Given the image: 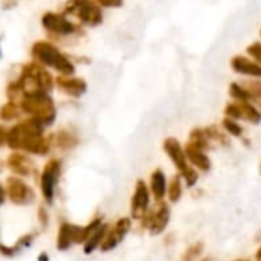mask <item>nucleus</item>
Here are the masks:
<instances>
[{"label":"nucleus","instance_id":"f257e3e1","mask_svg":"<svg viewBox=\"0 0 261 261\" xmlns=\"http://www.w3.org/2000/svg\"><path fill=\"white\" fill-rule=\"evenodd\" d=\"M44 125L28 118L8 130L6 145L15 151H26L29 154L44 156L50 150V138L44 136Z\"/></svg>","mask_w":261,"mask_h":261},{"label":"nucleus","instance_id":"f03ea898","mask_svg":"<svg viewBox=\"0 0 261 261\" xmlns=\"http://www.w3.org/2000/svg\"><path fill=\"white\" fill-rule=\"evenodd\" d=\"M31 57H32V61L41 64L46 69H52V70L58 72V75H61V76H73L75 75L73 61L47 40L35 41L31 46Z\"/></svg>","mask_w":261,"mask_h":261},{"label":"nucleus","instance_id":"7ed1b4c3","mask_svg":"<svg viewBox=\"0 0 261 261\" xmlns=\"http://www.w3.org/2000/svg\"><path fill=\"white\" fill-rule=\"evenodd\" d=\"M12 83L18 87L21 96L26 93H34V92L50 93L55 86V80L50 75V72L35 61L26 63L21 67L18 78Z\"/></svg>","mask_w":261,"mask_h":261},{"label":"nucleus","instance_id":"20e7f679","mask_svg":"<svg viewBox=\"0 0 261 261\" xmlns=\"http://www.w3.org/2000/svg\"><path fill=\"white\" fill-rule=\"evenodd\" d=\"M21 113H26L29 118L38 121L44 127H49L55 122L57 109L50 93L46 92H34L26 93L18 101Z\"/></svg>","mask_w":261,"mask_h":261},{"label":"nucleus","instance_id":"39448f33","mask_svg":"<svg viewBox=\"0 0 261 261\" xmlns=\"http://www.w3.org/2000/svg\"><path fill=\"white\" fill-rule=\"evenodd\" d=\"M63 12L67 17H75L83 26L87 28H96L104 21L102 8L95 0H67Z\"/></svg>","mask_w":261,"mask_h":261},{"label":"nucleus","instance_id":"423d86ee","mask_svg":"<svg viewBox=\"0 0 261 261\" xmlns=\"http://www.w3.org/2000/svg\"><path fill=\"white\" fill-rule=\"evenodd\" d=\"M164 150L168 154V158L171 159V162L176 167V170L179 171V174L182 176V179L185 180L187 187H190V188L194 187L199 180V173L191 164H188L185 150L180 145V142L176 138H167L164 141Z\"/></svg>","mask_w":261,"mask_h":261},{"label":"nucleus","instance_id":"0eeeda50","mask_svg":"<svg viewBox=\"0 0 261 261\" xmlns=\"http://www.w3.org/2000/svg\"><path fill=\"white\" fill-rule=\"evenodd\" d=\"M41 26L47 34L57 37H70L78 32V26L64 12H44L41 15Z\"/></svg>","mask_w":261,"mask_h":261},{"label":"nucleus","instance_id":"6e6552de","mask_svg":"<svg viewBox=\"0 0 261 261\" xmlns=\"http://www.w3.org/2000/svg\"><path fill=\"white\" fill-rule=\"evenodd\" d=\"M60 174H61V162L58 159H50L41 171L40 188H41L43 199L47 205L54 203L55 188H57V184L60 180Z\"/></svg>","mask_w":261,"mask_h":261},{"label":"nucleus","instance_id":"1a4fd4ad","mask_svg":"<svg viewBox=\"0 0 261 261\" xmlns=\"http://www.w3.org/2000/svg\"><path fill=\"white\" fill-rule=\"evenodd\" d=\"M6 194L9 200L18 206L29 205L35 200V194L32 188L26 182H23V179L17 176H11L6 179Z\"/></svg>","mask_w":261,"mask_h":261},{"label":"nucleus","instance_id":"9d476101","mask_svg":"<svg viewBox=\"0 0 261 261\" xmlns=\"http://www.w3.org/2000/svg\"><path fill=\"white\" fill-rule=\"evenodd\" d=\"M148 210H150V188L144 180H138L135 185V193L130 205L132 217L141 220Z\"/></svg>","mask_w":261,"mask_h":261},{"label":"nucleus","instance_id":"9b49d317","mask_svg":"<svg viewBox=\"0 0 261 261\" xmlns=\"http://www.w3.org/2000/svg\"><path fill=\"white\" fill-rule=\"evenodd\" d=\"M231 69L243 75L246 78H255V80H261V66L254 61L251 57L246 55H234L229 61Z\"/></svg>","mask_w":261,"mask_h":261},{"label":"nucleus","instance_id":"f8f14e48","mask_svg":"<svg viewBox=\"0 0 261 261\" xmlns=\"http://www.w3.org/2000/svg\"><path fill=\"white\" fill-rule=\"evenodd\" d=\"M55 86L58 87L60 92L70 98H81L87 92V83L83 78L78 76H61L55 80Z\"/></svg>","mask_w":261,"mask_h":261},{"label":"nucleus","instance_id":"ddd939ff","mask_svg":"<svg viewBox=\"0 0 261 261\" xmlns=\"http://www.w3.org/2000/svg\"><path fill=\"white\" fill-rule=\"evenodd\" d=\"M6 162H8L9 170L14 174L21 176V177H29V176H32L37 171V168L32 164V161L28 156H24L23 153H18V151L9 154Z\"/></svg>","mask_w":261,"mask_h":261},{"label":"nucleus","instance_id":"4468645a","mask_svg":"<svg viewBox=\"0 0 261 261\" xmlns=\"http://www.w3.org/2000/svg\"><path fill=\"white\" fill-rule=\"evenodd\" d=\"M170 217H171L170 206L167 203L161 202L158 210L153 214V220H151V225L148 228V232L151 236H159L161 232H164L167 225H168V222H170Z\"/></svg>","mask_w":261,"mask_h":261},{"label":"nucleus","instance_id":"2eb2a0df","mask_svg":"<svg viewBox=\"0 0 261 261\" xmlns=\"http://www.w3.org/2000/svg\"><path fill=\"white\" fill-rule=\"evenodd\" d=\"M184 150H185L187 161L194 168H197L200 171H205V173L211 170V159L206 154V151H202V150H199V148H196V147H193L190 144H187Z\"/></svg>","mask_w":261,"mask_h":261},{"label":"nucleus","instance_id":"dca6fc26","mask_svg":"<svg viewBox=\"0 0 261 261\" xmlns=\"http://www.w3.org/2000/svg\"><path fill=\"white\" fill-rule=\"evenodd\" d=\"M167 190H168V184H167L165 173L159 168L154 170L150 176V191H151V194L158 203H161L164 200Z\"/></svg>","mask_w":261,"mask_h":261},{"label":"nucleus","instance_id":"f3484780","mask_svg":"<svg viewBox=\"0 0 261 261\" xmlns=\"http://www.w3.org/2000/svg\"><path fill=\"white\" fill-rule=\"evenodd\" d=\"M75 245V237H73V225L70 223H63L58 229V237H57V248L58 251H67L70 246Z\"/></svg>","mask_w":261,"mask_h":261},{"label":"nucleus","instance_id":"a211bd4d","mask_svg":"<svg viewBox=\"0 0 261 261\" xmlns=\"http://www.w3.org/2000/svg\"><path fill=\"white\" fill-rule=\"evenodd\" d=\"M107 231H109V225H106V223H102L87 240H86V243H84V254L86 255H90L93 251H96L99 246H101V243H102V240H104V237H106V234H107Z\"/></svg>","mask_w":261,"mask_h":261},{"label":"nucleus","instance_id":"6ab92c4d","mask_svg":"<svg viewBox=\"0 0 261 261\" xmlns=\"http://www.w3.org/2000/svg\"><path fill=\"white\" fill-rule=\"evenodd\" d=\"M237 102V101H236ZM240 109V116L243 121H248L254 125L261 122V110L252 102H237Z\"/></svg>","mask_w":261,"mask_h":261},{"label":"nucleus","instance_id":"aec40b11","mask_svg":"<svg viewBox=\"0 0 261 261\" xmlns=\"http://www.w3.org/2000/svg\"><path fill=\"white\" fill-rule=\"evenodd\" d=\"M188 144L202 151H208L211 148V141H210L208 135L205 133V128H193L190 133Z\"/></svg>","mask_w":261,"mask_h":261},{"label":"nucleus","instance_id":"412c9836","mask_svg":"<svg viewBox=\"0 0 261 261\" xmlns=\"http://www.w3.org/2000/svg\"><path fill=\"white\" fill-rule=\"evenodd\" d=\"M242 86L246 89V92L251 96V102L255 104L261 110V80L248 78L246 81H242Z\"/></svg>","mask_w":261,"mask_h":261},{"label":"nucleus","instance_id":"4be33fe9","mask_svg":"<svg viewBox=\"0 0 261 261\" xmlns=\"http://www.w3.org/2000/svg\"><path fill=\"white\" fill-rule=\"evenodd\" d=\"M32 240H34V237H32V234H29V236H23V237H20L18 240H17V243L14 245V246H11V248H8V246H0V252L5 255V257H14L15 254H18L20 251H23V249H28L31 245H32Z\"/></svg>","mask_w":261,"mask_h":261},{"label":"nucleus","instance_id":"5701e85b","mask_svg":"<svg viewBox=\"0 0 261 261\" xmlns=\"http://www.w3.org/2000/svg\"><path fill=\"white\" fill-rule=\"evenodd\" d=\"M55 142H57V147L61 150H72L78 145V138L67 130H61L57 133Z\"/></svg>","mask_w":261,"mask_h":261},{"label":"nucleus","instance_id":"b1692460","mask_svg":"<svg viewBox=\"0 0 261 261\" xmlns=\"http://www.w3.org/2000/svg\"><path fill=\"white\" fill-rule=\"evenodd\" d=\"M21 113V109L18 106V102H14V101H8L6 104H3L0 107V119L3 121H14L20 116Z\"/></svg>","mask_w":261,"mask_h":261},{"label":"nucleus","instance_id":"393cba45","mask_svg":"<svg viewBox=\"0 0 261 261\" xmlns=\"http://www.w3.org/2000/svg\"><path fill=\"white\" fill-rule=\"evenodd\" d=\"M167 194H168V199L171 202H179L180 200V197H182V176L180 174L173 176V179L168 184Z\"/></svg>","mask_w":261,"mask_h":261},{"label":"nucleus","instance_id":"a878e982","mask_svg":"<svg viewBox=\"0 0 261 261\" xmlns=\"http://www.w3.org/2000/svg\"><path fill=\"white\" fill-rule=\"evenodd\" d=\"M229 96L237 102H251V96L242 83H231L229 86Z\"/></svg>","mask_w":261,"mask_h":261},{"label":"nucleus","instance_id":"bb28decb","mask_svg":"<svg viewBox=\"0 0 261 261\" xmlns=\"http://www.w3.org/2000/svg\"><path fill=\"white\" fill-rule=\"evenodd\" d=\"M222 128L228 133V135H231V136H234V138H242L243 136V127L239 124V121H236V119H231V118H223V121H222Z\"/></svg>","mask_w":261,"mask_h":261},{"label":"nucleus","instance_id":"cd10ccee","mask_svg":"<svg viewBox=\"0 0 261 261\" xmlns=\"http://www.w3.org/2000/svg\"><path fill=\"white\" fill-rule=\"evenodd\" d=\"M205 133L208 135V138H210V141L211 142H217V144H220V145H229V139H228V136L219 128V127H216V125H210V127H206L205 128Z\"/></svg>","mask_w":261,"mask_h":261},{"label":"nucleus","instance_id":"c85d7f7f","mask_svg":"<svg viewBox=\"0 0 261 261\" xmlns=\"http://www.w3.org/2000/svg\"><path fill=\"white\" fill-rule=\"evenodd\" d=\"M130 228H132V220H130L128 217H121V219L115 223V226L112 228V231L115 232V236L118 237V240L122 242V240L125 239V236L128 234Z\"/></svg>","mask_w":261,"mask_h":261},{"label":"nucleus","instance_id":"c756f323","mask_svg":"<svg viewBox=\"0 0 261 261\" xmlns=\"http://www.w3.org/2000/svg\"><path fill=\"white\" fill-rule=\"evenodd\" d=\"M203 252V243L202 242H196L194 245H191L182 255V261H197L200 258Z\"/></svg>","mask_w":261,"mask_h":261},{"label":"nucleus","instance_id":"7c9ffc66","mask_svg":"<svg viewBox=\"0 0 261 261\" xmlns=\"http://www.w3.org/2000/svg\"><path fill=\"white\" fill-rule=\"evenodd\" d=\"M246 54L261 66V41H254L252 44H249L246 47Z\"/></svg>","mask_w":261,"mask_h":261},{"label":"nucleus","instance_id":"2f4dec72","mask_svg":"<svg viewBox=\"0 0 261 261\" xmlns=\"http://www.w3.org/2000/svg\"><path fill=\"white\" fill-rule=\"evenodd\" d=\"M101 8H121L124 0H95Z\"/></svg>","mask_w":261,"mask_h":261},{"label":"nucleus","instance_id":"473e14b6","mask_svg":"<svg viewBox=\"0 0 261 261\" xmlns=\"http://www.w3.org/2000/svg\"><path fill=\"white\" fill-rule=\"evenodd\" d=\"M21 0H0V8L2 11H12L14 8L18 6Z\"/></svg>","mask_w":261,"mask_h":261},{"label":"nucleus","instance_id":"72a5a7b5","mask_svg":"<svg viewBox=\"0 0 261 261\" xmlns=\"http://www.w3.org/2000/svg\"><path fill=\"white\" fill-rule=\"evenodd\" d=\"M38 219H40L41 226H47V223H49V216H47L44 206H40V210H38Z\"/></svg>","mask_w":261,"mask_h":261},{"label":"nucleus","instance_id":"f704fd0d","mask_svg":"<svg viewBox=\"0 0 261 261\" xmlns=\"http://www.w3.org/2000/svg\"><path fill=\"white\" fill-rule=\"evenodd\" d=\"M6 139H8V128L0 125V147L6 145Z\"/></svg>","mask_w":261,"mask_h":261},{"label":"nucleus","instance_id":"c9c22d12","mask_svg":"<svg viewBox=\"0 0 261 261\" xmlns=\"http://www.w3.org/2000/svg\"><path fill=\"white\" fill-rule=\"evenodd\" d=\"M6 196H8V194H6V188H3V187H2V184H0V206L5 203Z\"/></svg>","mask_w":261,"mask_h":261},{"label":"nucleus","instance_id":"e433bc0d","mask_svg":"<svg viewBox=\"0 0 261 261\" xmlns=\"http://www.w3.org/2000/svg\"><path fill=\"white\" fill-rule=\"evenodd\" d=\"M37 261H49V254L47 252H40L38 257H37Z\"/></svg>","mask_w":261,"mask_h":261},{"label":"nucleus","instance_id":"4c0bfd02","mask_svg":"<svg viewBox=\"0 0 261 261\" xmlns=\"http://www.w3.org/2000/svg\"><path fill=\"white\" fill-rule=\"evenodd\" d=\"M255 260L261 261V248L257 251V254H255Z\"/></svg>","mask_w":261,"mask_h":261},{"label":"nucleus","instance_id":"58836bf2","mask_svg":"<svg viewBox=\"0 0 261 261\" xmlns=\"http://www.w3.org/2000/svg\"><path fill=\"white\" fill-rule=\"evenodd\" d=\"M3 58V49H2V35H0V61Z\"/></svg>","mask_w":261,"mask_h":261},{"label":"nucleus","instance_id":"ea45409f","mask_svg":"<svg viewBox=\"0 0 261 261\" xmlns=\"http://www.w3.org/2000/svg\"><path fill=\"white\" fill-rule=\"evenodd\" d=\"M2 170H3V164L0 162V173H2Z\"/></svg>","mask_w":261,"mask_h":261},{"label":"nucleus","instance_id":"a19ab883","mask_svg":"<svg viewBox=\"0 0 261 261\" xmlns=\"http://www.w3.org/2000/svg\"><path fill=\"white\" fill-rule=\"evenodd\" d=\"M203 261H211V258H205V260Z\"/></svg>","mask_w":261,"mask_h":261},{"label":"nucleus","instance_id":"79ce46f5","mask_svg":"<svg viewBox=\"0 0 261 261\" xmlns=\"http://www.w3.org/2000/svg\"><path fill=\"white\" fill-rule=\"evenodd\" d=\"M260 174H261V165H260Z\"/></svg>","mask_w":261,"mask_h":261},{"label":"nucleus","instance_id":"37998d69","mask_svg":"<svg viewBox=\"0 0 261 261\" xmlns=\"http://www.w3.org/2000/svg\"><path fill=\"white\" fill-rule=\"evenodd\" d=\"M237 261H246V260H237Z\"/></svg>","mask_w":261,"mask_h":261},{"label":"nucleus","instance_id":"c03bdc74","mask_svg":"<svg viewBox=\"0 0 261 261\" xmlns=\"http://www.w3.org/2000/svg\"><path fill=\"white\" fill-rule=\"evenodd\" d=\"M260 35H261V29H260Z\"/></svg>","mask_w":261,"mask_h":261}]
</instances>
